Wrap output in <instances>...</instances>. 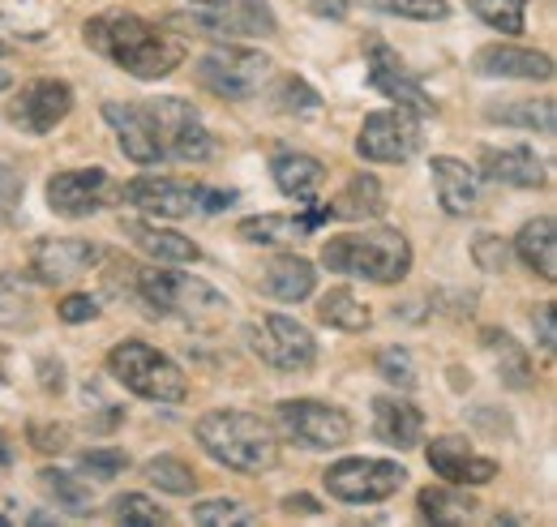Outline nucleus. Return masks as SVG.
Instances as JSON below:
<instances>
[{
  "instance_id": "obj_50",
  "label": "nucleus",
  "mask_w": 557,
  "mask_h": 527,
  "mask_svg": "<svg viewBox=\"0 0 557 527\" xmlns=\"http://www.w3.org/2000/svg\"><path fill=\"white\" fill-rule=\"evenodd\" d=\"M536 330H541V347H549V352H554V343H557V330H554V305H545V309L536 314Z\"/></svg>"
},
{
  "instance_id": "obj_11",
  "label": "nucleus",
  "mask_w": 557,
  "mask_h": 527,
  "mask_svg": "<svg viewBox=\"0 0 557 527\" xmlns=\"http://www.w3.org/2000/svg\"><path fill=\"white\" fill-rule=\"evenodd\" d=\"M420 146H424L420 117L399 108V103L369 112L360 133H356V155L364 163H408L412 155H420Z\"/></svg>"
},
{
  "instance_id": "obj_32",
  "label": "nucleus",
  "mask_w": 557,
  "mask_h": 527,
  "mask_svg": "<svg viewBox=\"0 0 557 527\" xmlns=\"http://www.w3.org/2000/svg\"><path fill=\"white\" fill-rule=\"evenodd\" d=\"M485 121L506 125V130H528V133H554L557 108L554 99H519V103H488Z\"/></svg>"
},
{
  "instance_id": "obj_18",
  "label": "nucleus",
  "mask_w": 557,
  "mask_h": 527,
  "mask_svg": "<svg viewBox=\"0 0 557 527\" xmlns=\"http://www.w3.org/2000/svg\"><path fill=\"white\" fill-rule=\"evenodd\" d=\"M424 459L429 467L446 480V485H488L493 476H497V463L481 455L468 438H459V433H442V438H433L429 442V451H424Z\"/></svg>"
},
{
  "instance_id": "obj_33",
  "label": "nucleus",
  "mask_w": 557,
  "mask_h": 527,
  "mask_svg": "<svg viewBox=\"0 0 557 527\" xmlns=\"http://www.w3.org/2000/svg\"><path fill=\"white\" fill-rule=\"evenodd\" d=\"M318 318H322L326 327L344 330V334H360V330L373 327L369 305H364L351 287H331V292L318 301Z\"/></svg>"
},
{
  "instance_id": "obj_17",
  "label": "nucleus",
  "mask_w": 557,
  "mask_h": 527,
  "mask_svg": "<svg viewBox=\"0 0 557 527\" xmlns=\"http://www.w3.org/2000/svg\"><path fill=\"white\" fill-rule=\"evenodd\" d=\"M103 258L99 245L77 241V236H48L30 245V279H39L44 287H65L73 279L90 274L95 262Z\"/></svg>"
},
{
  "instance_id": "obj_14",
  "label": "nucleus",
  "mask_w": 557,
  "mask_h": 527,
  "mask_svg": "<svg viewBox=\"0 0 557 527\" xmlns=\"http://www.w3.org/2000/svg\"><path fill=\"white\" fill-rule=\"evenodd\" d=\"M207 185L189 181V176H138L129 185H121V201L138 206L150 219H189L202 215Z\"/></svg>"
},
{
  "instance_id": "obj_38",
  "label": "nucleus",
  "mask_w": 557,
  "mask_h": 527,
  "mask_svg": "<svg viewBox=\"0 0 557 527\" xmlns=\"http://www.w3.org/2000/svg\"><path fill=\"white\" fill-rule=\"evenodd\" d=\"M189 515H194V524H202V527H249V524H258V515H253L245 502H236V498L198 502Z\"/></svg>"
},
{
  "instance_id": "obj_4",
  "label": "nucleus",
  "mask_w": 557,
  "mask_h": 527,
  "mask_svg": "<svg viewBox=\"0 0 557 527\" xmlns=\"http://www.w3.org/2000/svg\"><path fill=\"white\" fill-rule=\"evenodd\" d=\"M134 283H138V296L146 301V309L159 314V318L207 322V318H219L227 309L219 287H210L207 279H198L189 270H176V266H141Z\"/></svg>"
},
{
  "instance_id": "obj_3",
  "label": "nucleus",
  "mask_w": 557,
  "mask_h": 527,
  "mask_svg": "<svg viewBox=\"0 0 557 527\" xmlns=\"http://www.w3.org/2000/svg\"><path fill=\"white\" fill-rule=\"evenodd\" d=\"M322 266L348 279L364 283H404L412 274V245L399 228H364V232H344L322 245Z\"/></svg>"
},
{
  "instance_id": "obj_5",
  "label": "nucleus",
  "mask_w": 557,
  "mask_h": 527,
  "mask_svg": "<svg viewBox=\"0 0 557 527\" xmlns=\"http://www.w3.org/2000/svg\"><path fill=\"white\" fill-rule=\"evenodd\" d=\"M108 373L125 391H134L138 399H150V403H185L189 399L185 369L168 352H159V347H150L141 339H125V343H116L108 352Z\"/></svg>"
},
{
  "instance_id": "obj_23",
  "label": "nucleus",
  "mask_w": 557,
  "mask_h": 527,
  "mask_svg": "<svg viewBox=\"0 0 557 527\" xmlns=\"http://www.w3.org/2000/svg\"><path fill=\"white\" fill-rule=\"evenodd\" d=\"M373 438L395 451H417L424 438V412L408 399H373Z\"/></svg>"
},
{
  "instance_id": "obj_40",
  "label": "nucleus",
  "mask_w": 557,
  "mask_h": 527,
  "mask_svg": "<svg viewBox=\"0 0 557 527\" xmlns=\"http://www.w3.org/2000/svg\"><path fill=\"white\" fill-rule=\"evenodd\" d=\"M377 373L391 382V387H399V391H412L420 378H417V360H412V352L408 347H382L377 352Z\"/></svg>"
},
{
  "instance_id": "obj_54",
  "label": "nucleus",
  "mask_w": 557,
  "mask_h": 527,
  "mask_svg": "<svg viewBox=\"0 0 557 527\" xmlns=\"http://www.w3.org/2000/svg\"><path fill=\"white\" fill-rule=\"evenodd\" d=\"M4 378H9V373H4V347H0V387H4Z\"/></svg>"
},
{
  "instance_id": "obj_43",
  "label": "nucleus",
  "mask_w": 557,
  "mask_h": 527,
  "mask_svg": "<svg viewBox=\"0 0 557 527\" xmlns=\"http://www.w3.org/2000/svg\"><path fill=\"white\" fill-rule=\"evenodd\" d=\"M77 471H86L95 480H116L121 471H129V455L116 451V446H90V451H82Z\"/></svg>"
},
{
  "instance_id": "obj_16",
  "label": "nucleus",
  "mask_w": 557,
  "mask_h": 527,
  "mask_svg": "<svg viewBox=\"0 0 557 527\" xmlns=\"http://www.w3.org/2000/svg\"><path fill=\"white\" fill-rule=\"evenodd\" d=\"M70 112H73V86L65 77H35V82H26L22 95H13V103H9V121H13L17 130L35 133V137L52 133Z\"/></svg>"
},
{
  "instance_id": "obj_1",
  "label": "nucleus",
  "mask_w": 557,
  "mask_h": 527,
  "mask_svg": "<svg viewBox=\"0 0 557 527\" xmlns=\"http://www.w3.org/2000/svg\"><path fill=\"white\" fill-rule=\"evenodd\" d=\"M82 39H86L90 52H99L103 61L134 73L138 82L172 77L185 61V44L176 35L150 26L146 17L129 13V9H103V13L86 17Z\"/></svg>"
},
{
  "instance_id": "obj_21",
  "label": "nucleus",
  "mask_w": 557,
  "mask_h": 527,
  "mask_svg": "<svg viewBox=\"0 0 557 527\" xmlns=\"http://www.w3.org/2000/svg\"><path fill=\"white\" fill-rule=\"evenodd\" d=\"M476 73L485 77H519V82H549L554 77V57L519 44H488L476 52Z\"/></svg>"
},
{
  "instance_id": "obj_6",
  "label": "nucleus",
  "mask_w": 557,
  "mask_h": 527,
  "mask_svg": "<svg viewBox=\"0 0 557 527\" xmlns=\"http://www.w3.org/2000/svg\"><path fill=\"white\" fill-rule=\"evenodd\" d=\"M271 73H275V61L267 52H258V48H232V44L210 48L207 57L194 61L198 86L210 90V95H219V99H232V103H245V99L262 95V86L271 82Z\"/></svg>"
},
{
  "instance_id": "obj_28",
  "label": "nucleus",
  "mask_w": 557,
  "mask_h": 527,
  "mask_svg": "<svg viewBox=\"0 0 557 527\" xmlns=\"http://www.w3.org/2000/svg\"><path fill=\"white\" fill-rule=\"evenodd\" d=\"M417 506H420V519L429 524H446V527H459V524H472L476 519V498L468 493V485H429L417 493Z\"/></svg>"
},
{
  "instance_id": "obj_25",
  "label": "nucleus",
  "mask_w": 557,
  "mask_h": 527,
  "mask_svg": "<svg viewBox=\"0 0 557 527\" xmlns=\"http://www.w3.org/2000/svg\"><path fill=\"white\" fill-rule=\"evenodd\" d=\"M271 176H275V185L287 198L313 206L322 185H326V163L318 155H305V150H278L271 159Z\"/></svg>"
},
{
  "instance_id": "obj_39",
  "label": "nucleus",
  "mask_w": 557,
  "mask_h": 527,
  "mask_svg": "<svg viewBox=\"0 0 557 527\" xmlns=\"http://www.w3.org/2000/svg\"><path fill=\"white\" fill-rule=\"evenodd\" d=\"M112 519L116 524H129V527H163L172 524V515L163 506H154L146 493H121L112 502Z\"/></svg>"
},
{
  "instance_id": "obj_42",
  "label": "nucleus",
  "mask_w": 557,
  "mask_h": 527,
  "mask_svg": "<svg viewBox=\"0 0 557 527\" xmlns=\"http://www.w3.org/2000/svg\"><path fill=\"white\" fill-rule=\"evenodd\" d=\"M275 108H283V112H318L322 108V95L305 77L287 73V77L275 82Z\"/></svg>"
},
{
  "instance_id": "obj_46",
  "label": "nucleus",
  "mask_w": 557,
  "mask_h": 527,
  "mask_svg": "<svg viewBox=\"0 0 557 527\" xmlns=\"http://www.w3.org/2000/svg\"><path fill=\"white\" fill-rule=\"evenodd\" d=\"M57 314H61V322H70V327H77V322H95V318H99V301L86 296V292H73V296H65V301L57 305Z\"/></svg>"
},
{
  "instance_id": "obj_30",
  "label": "nucleus",
  "mask_w": 557,
  "mask_h": 527,
  "mask_svg": "<svg viewBox=\"0 0 557 527\" xmlns=\"http://www.w3.org/2000/svg\"><path fill=\"white\" fill-rule=\"evenodd\" d=\"M515 254L523 258V266H532L545 283L557 279V223L554 215H541V219H528L523 232L515 236Z\"/></svg>"
},
{
  "instance_id": "obj_12",
  "label": "nucleus",
  "mask_w": 557,
  "mask_h": 527,
  "mask_svg": "<svg viewBox=\"0 0 557 527\" xmlns=\"http://www.w3.org/2000/svg\"><path fill=\"white\" fill-rule=\"evenodd\" d=\"M198 17H189L194 30L219 35V39H267L278 22L267 0H189Z\"/></svg>"
},
{
  "instance_id": "obj_13",
  "label": "nucleus",
  "mask_w": 557,
  "mask_h": 527,
  "mask_svg": "<svg viewBox=\"0 0 557 527\" xmlns=\"http://www.w3.org/2000/svg\"><path fill=\"white\" fill-rule=\"evenodd\" d=\"M121 201V185L103 168H73L48 181V206L61 219H90Z\"/></svg>"
},
{
  "instance_id": "obj_48",
  "label": "nucleus",
  "mask_w": 557,
  "mask_h": 527,
  "mask_svg": "<svg viewBox=\"0 0 557 527\" xmlns=\"http://www.w3.org/2000/svg\"><path fill=\"white\" fill-rule=\"evenodd\" d=\"M305 9L313 13V17H322V22H344L348 17V0H305Z\"/></svg>"
},
{
  "instance_id": "obj_20",
  "label": "nucleus",
  "mask_w": 557,
  "mask_h": 527,
  "mask_svg": "<svg viewBox=\"0 0 557 527\" xmlns=\"http://www.w3.org/2000/svg\"><path fill=\"white\" fill-rule=\"evenodd\" d=\"M481 176L493 185H510V189H541L549 181L545 159L532 146H485L481 150Z\"/></svg>"
},
{
  "instance_id": "obj_19",
  "label": "nucleus",
  "mask_w": 557,
  "mask_h": 527,
  "mask_svg": "<svg viewBox=\"0 0 557 527\" xmlns=\"http://www.w3.org/2000/svg\"><path fill=\"white\" fill-rule=\"evenodd\" d=\"M103 121L112 125L121 150L129 163L138 168H154L163 163V146H159V133H154V121L146 117L141 103H103Z\"/></svg>"
},
{
  "instance_id": "obj_34",
  "label": "nucleus",
  "mask_w": 557,
  "mask_h": 527,
  "mask_svg": "<svg viewBox=\"0 0 557 527\" xmlns=\"http://www.w3.org/2000/svg\"><path fill=\"white\" fill-rule=\"evenodd\" d=\"M39 489H44L57 506H65L70 515H77V519L90 515V489L82 485V476L61 471V467H44V471H39Z\"/></svg>"
},
{
  "instance_id": "obj_2",
  "label": "nucleus",
  "mask_w": 557,
  "mask_h": 527,
  "mask_svg": "<svg viewBox=\"0 0 557 527\" xmlns=\"http://www.w3.org/2000/svg\"><path fill=\"white\" fill-rule=\"evenodd\" d=\"M194 438L210 459L223 463L227 471H240V476H267L278 463L275 425L253 412L214 407L194 425Z\"/></svg>"
},
{
  "instance_id": "obj_15",
  "label": "nucleus",
  "mask_w": 557,
  "mask_h": 527,
  "mask_svg": "<svg viewBox=\"0 0 557 527\" xmlns=\"http://www.w3.org/2000/svg\"><path fill=\"white\" fill-rule=\"evenodd\" d=\"M364 61H369V86H373L377 95L395 99L399 108H408V112H417V117L437 112V103L424 95L420 77L404 65V57H399L386 39H369V44H364Z\"/></svg>"
},
{
  "instance_id": "obj_8",
  "label": "nucleus",
  "mask_w": 557,
  "mask_h": 527,
  "mask_svg": "<svg viewBox=\"0 0 557 527\" xmlns=\"http://www.w3.org/2000/svg\"><path fill=\"white\" fill-rule=\"evenodd\" d=\"M404 485H408V467L395 459H364V455H351V459L331 463V471H326V493H331L335 502H348V506L386 502V498H395Z\"/></svg>"
},
{
  "instance_id": "obj_45",
  "label": "nucleus",
  "mask_w": 557,
  "mask_h": 527,
  "mask_svg": "<svg viewBox=\"0 0 557 527\" xmlns=\"http://www.w3.org/2000/svg\"><path fill=\"white\" fill-rule=\"evenodd\" d=\"M26 433H30V446L44 451V455L65 451V442H70V429H65V425H52V420H30Z\"/></svg>"
},
{
  "instance_id": "obj_51",
  "label": "nucleus",
  "mask_w": 557,
  "mask_h": 527,
  "mask_svg": "<svg viewBox=\"0 0 557 527\" xmlns=\"http://www.w3.org/2000/svg\"><path fill=\"white\" fill-rule=\"evenodd\" d=\"M9 30H13V26H9V22H4V17H0V57H4V52H13V48H17V39H9Z\"/></svg>"
},
{
  "instance_id": "obj_37",
  "label": "nucleus",
  "mask_w": 557,
  "mask_h": 527,
  "mask_svg": "<svg viewBox=\"0 0 557 527\" xmlns=\"http://www.w3.org/2000/svg\"><path fill=\"white\" fill-rule=\"evenodd\" d=\"M35 322V301L17 274H0V330H17Z\"/></svg>"
},
{
  "instance_id": "obj_41",
  "label": "nucleus",
  "mask_w": 557,
  "mask_h": 527,
  "mask_svg": "<svg viewBox=\"0 0 557 527\" xmlns=\"http://www.w3.org/2000/svg\"><path fill=\"white\" fill-rule=\"evenodd\" d=\"M377 13H391V17H408V22H446L450 17V4L446 0H369Z\"/></svg>"
},
{
  "instance_id": "obj_31",
  "label": "nucleus",
  "mask_w": 557,
  "mask_h": 527,
  "mask_svg": "<svg viewBox=\"0 0 557 527\" xmlns=\"http://www.w3.org/2000/svg\"><path fill=\"white\" fill-rule=\"evenodd\" d=\"M485 352L493 356V365H497V378H502V387H510V391H528L532 382H536V369H532V356H528V347L523 343H515L506 330H485Z\"/></svg>"
},
{
  "instance_id": "obj_22",
  "label": "nucleus",
  "mask_w": 557,
  "mask_h": 527,
  "mask_svg": "<svg viewBox=\"0 0 557 527\" xmlns=\"http://www.w3.org/2000/svg\"><path fill=\"white\" fill-rule=\"evenodd\" d=\"M429 172H433V189H437V201L446 215H472L481 206V172L468 168L463 159L433 155Z\"/></svg>"
},
{
  "instance_id": "obj_26",
  "label": "nucleus",
  "mask_w": 557,
  "mask_h": 527,
  "mask_svg": "<svg viewBox=\"0 0 557 527\" xmlns=\"http://www.w3.org/2000/svg\"><path fill=\"white\" fill-rule=\"evenodd\" d=\"M125 236L138 245L146 258H154V262H163V266H185L202 258V249H198L189 236L168 232V228L146 223V219H129V223H125Z\"/></svg>"
},
{
  "instance_id": "obj_52",
  "label": "nucleus",
  "mask_w": 557,
  "mask_h": 527,
  "mask_svg": "<svg viewBox=\"0 0 557 527\" xmlns=\"http://www.w3.org/2000/svg\"><path fill=\"white\" fill-rule=\"evenodd\" d=\"M13 463V451H9V442H4V433H0V467H9Z\"/></svg>"
},
{
  "instance_id": "obj_9",
  "label": "nucleus",
  "mask_w": 557,
  "mask_h": 527,
  "mask_svg": "<svg viewBox=\"0 0 557 527\" xmlns=\"http://www.w3.org/2000/svg\"><path fill=\"white\" fill-rule=\"evenodd\" d=\"M146 117L154 121L159 133V146H163V159H181V163H207L214 155V142H210L207 125L198 117V108L189 99H172V95H159L150 103H141Z\"/></svg>"
},
{
  "instance_id": "obj_47",
  "label": "nucleus",
  "mask_w": 557,
  "mask_h": 527,
  "mask_svg": "<svg viewBox=\"0 0 557 527\" xmlns=\"http://www.w3.org/2000/svg\"><path fill=\"white\" fill-rule=\"evenodd\" d=\"M17 201H22V176L0 163V219H9Z\"/></svg>"
},
{
  "instance_id": "obj_35",
  "label": "nucleus",
  "mask_w": 557,
  "mask_h": 527,
  "mask_svg": "<svg viewBox=\"0 0 557 527\" xmlns=\"http://www.w3.org/2000/svg\"><path fill=\"white\" fill-rule=\"evenodd\" d=\"M146 480H150L159 493H172V498H189V493L198 489L194 467L185 459H176V455H154V459H146Z\"/></svg>"
},
{
  "instance_id": "obj_24",
  "label": "nucleus",
  "mask_w": 557,
  "mask_h": 527,
  "mask_svg": "<svg viewBox=\"0 0 557 527\" xmlns=\"http://www.w3.org/2000/svg\"><path fill=\"white\" fill-rule=\"evenodd\" d=\"M326 223V210H305V215H249L240 219V241L245 245H296L309 232H318Z\"/></svg>"
},
{
  "instance_id": "obj_36",
  "label": "nucleus",
  "mask_w": 557,
  "mask_h": 527,
  "mask_svg": "<svg viewBox=\"0 0 557 527\" xmlns=\"http://www.w3.org/2000/svg\"><path fill=\"white\" fill-rule=\"evenodd\" d=\"M468 9L497 35H523L528 26V0H468Z\"/></svg>"
},
{
  "instance_id": "obj_29",
  "label": "nucleus",
  "mask_w": 557,
  "mask_h": 527,
  "mask_svg": "<svg viewBox=\"0 0 557 527\" xmlns=\"http://www.w3.org/2000/svg\"><path fill=\"white\" fill-rule=\"evenodd\" d=\"M318 287V266L309 258H275L262 274V292L271 301H283V305H296V301H309Z\"/></svg>"
},
{
  "instance_id": "obj_53",
  "label": "nucleus",
  "mask_w": 557,
  "mask_h": 527,
  "mask_svg": "<svg viewBox=\"0 0 557 527\" xmlns=\"http://www.w3.org/2000/svg\"><path fill=\"white\" fill-rule=\"evenodd\" d=\"M13 86V77H9V69H0V90H9Z\"/></svg>"
},
{
  "instance_id": "obj_7",
  "label": "nucleus",
  "mask_w": 557,
  "mask_h": 527,
  "mask_svg": "<svg viewBox=\"0 0 557 527\" xmlns=\"http://www.w3.org/2000/svg\"><path fill=\"white\" fill-rule=\"evenodd\" d=\"M278 429L300 451H339L351 442V416L344 407L318 399H287L278 403Z\"/></svg>"
},
{
  "instance_id": "obj_49",
  "label": "nucleus",
  "mask_w": 557,
  "mask_h": 527,
  "mask_svg": "<svg viewBox=\"0 0 557 527\" xmlns=\"http://www.w3.org/2000/svg\"><path fill=\"white\" fill-rule=\"evenodd\" d=\"M283 511H287V515H322L318 498H309V493H292V498H283Z\"/></svg>"
},
{
  "instance_id": "obj_27",
  "label": "nucleus",
  "mask_w": 557,
  "mask_h": 527,
  "mask_svg": "<svg viewBox=\"0 0 557 527\" xmlns=\"http://www.w3.org/2000/svg\"><path fill=\"white\" fill-rule=\"evenodd\" d=\"M326 219H348V223H364V219H377L386 210V189L377 176L369 172H356L348 185L335 194V201L322 206Z\"/></svg>"
},
{
  "instance_id": "obj_10",
  "label": "nucleus",
  "mask_w": 557,
  "mask_h": 527,
  "mask_svg": "<svg viewBox=\"0 0 557 527\" xmlns=\"http://www.w3.org/2000/svg\"><path fill=\"white\" fill-rule=\"evenodd\" d=\"M245 339H249L253 356L262 365L278 369V373H305L318 360V339L300 327L296 318H283V314H267V318L249 322Z\"/></svg>"
},
{
  "instance_id": "obj_44",
  "label": "nucleus",
  "mask_w": 557,
  "mask_h": 527,
  "mask_svg": "<svg viewBox=\"0 0 557 527\" xmlns=\"http://www.w3.org/2000/svg\"><path fill=\"white\" fill-rule=\"evenodd\" d=\"M472 262L488 270V274H502L510 266V245L502 236H493V232H476L472 236Z\"/></svg>"
}]
</instances>
